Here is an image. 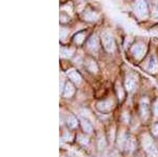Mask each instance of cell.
Masks as SVG:
<instances>
[{
	"label": "cell",
	"instance_id": "4316f807",
	"mask_svg": "<svg viewBox=\"0 0 158 157\" xmlns=\"http://www.w3.org/2000/svg\"><path fill=\"white\" fill-rule=\"evenodd\" d=\"M114 135H115V129H111V131H110V139H111V141L114 140Z\"/></svg>",
	"mask_w": 158,
	"mask_h": 157
},
{
	"label": "cell",
	"instance_id": "8fae6325",
	"mask_svg": "<svg viewBox=\"0 0 158 157\" xmlns=\"http://www.w3.org/2000/svg\"><path fill=\"white\" fill-rule=\"evenodd\" d=\"M124 85H126V89L128 92H133L135 87H136V81H135L134 78L128 76L126 79V82H124Z\"/></svg>",
	"mask_w": 158,
	"mask_h": 157
},
{
	"label": "cell",
	"instance_id": "484cf974",
	"mask_svg": "<svg viewBox=\"0 0 158 157\" xmlns=\"http://www.w3.org/2000/svg\"><path fill=\"white\" fill-rule=\"evenodd\" d=\"M63 139H64V140H67V141H71V140H72V135H71V134H69V133H65L64 135H63Z\"/></svg>",
	"mask_w": 158,
	"mask_h": 157
},
{
	"label": "cell",
	"instance_id": "cb8c5ba5",
	"mask_svg": "<svg viewBox=\"0 0 158 157\" xmlns=\"http://www.w3.org/2000/svg\"><path fill=\"white\" fill-rule=\"evenodd\" d=\"M68 31L65 29H61L60 30V40H65V38H67V36H68Z\"/></svg>",
	"mask_w": 158,
	"mask_h": 157
},
{
	"label": "cell",
	"instance_id": "7a4b0ae2",
	"mask_svg": "<svg viewBox=\"0 0 158 157\" xmlns=\"http://www.w3.org/2000/svg\"><path fill=\"white\" fill-rule=\"evenodd\" d=\"M101 41H102L103 48L106 52L112 53L115 51V41H114V38L110 34H108V33H103L102 36H101Z\"/></svg>",
	"mask_w": 158,
	"mask_h": 157
},
{
	"label": "cell",
	"instance_id": "4fadbf2b",
	"mask_svg": "<svg viewBox=\"0 0 158 157\" xmlns=\"http://www.w3.org/2000/svg\"><path fill=\"white\" fill-rule=\"evenodd\" d=\"M147 69H148V71H149V72H151V73H156L157 72L158 65H157L156 59H155L154 57H152L151 59L149 60V62H148Z\"/></svg>",
	"mask_w": 158,
	"mask_h": 157
},
{
	"label": "cell",
	"instance_id": "e0dca14e",
	"mask_svg": "<svg viewBox=\"0 0 158 157\" xmlns=\"http://www.w3.org/2000/svg\"><path fill=\"white\" fill-rule=\"evenodd\" d=\"M127 149L130 152H134L135 149H136V140H135L134 137H129L128 139V145H127Z\"/></svg>",
	"mask_w": 158,
	"mask_h": 157
},
{
	"label": "cell",
	"instance_id": "d6986e66",
	"mask_svg": "<svg viewBox=\"0 0 158 157\" xmlns=\"http://www.w3.org/2000/svg\"><path fill=\"white\" fill-rule=\"evenodd\" d=\"M85 39V35L83 33H78V34L75 35L74 37V41H75L76 44H81Z\"/></svg>",
	"mask_w": 158,
	"mask_h": 157
},
{
	"label": "cell",
	"instance_id": "3957f363",
	"mask_svg": "<svg viewBox=\"0 0 158 157\" xmlns=\"http://www.w3.org/2000/svg\"><path fill=\"white\" fill-rule=\"evenodd\" d=\"M147 52V48L146 45L141 42H137L132 47V54L134 55V57L137 60H140L141 58H143V56L146 55Z\"/></svg>",
	"mask_w": 158,
	"mask_h": 157
},
{
	"label": "cell",
	"instance_id": "7c38bea8",
	"mask_svg": "<svg viewBox=\"0 0 158 157\" xmlns=\"http://www.w3.org/2000/svg\"><path fill=\"white\" fill-rule=\"evenodd\" d=\"M75 93V88L72 83H67L64 87V91H63V96L64 97H72Z\"/></svg>",
	"mask_w": 158,
	"mask_h": 157
},
{
	"label": "cell",
	"instance_id": "9c48e42d",
	"mask_svg": "<svg viewBox=\"0 0 158 157\" xmlns=\"http://www.w3.org/2000/svg\"><path fill=\"white\" fill-rule=\"evenodd\" d=\"M67 74H68V77L70 78L71 81H73L75 85H80V83H81V80H82V79H81V76L78 74L77 71L70 70Z\"/></svg>",
	"mask_w": 158,
	"mask_h": 157
},
{
	"label": "cell",
	"instance_id": "83f0119b",
	"mask_svg": "<svg viewBox=\"0 0 158 157\" xmlns=\"http://www.w3.org/2000/svg\"><path fill=\"white\" fill-rule=\"evenodd\" d=\"M154 113L155 115L158 116V100H156V102L154 103Z\"/></svg>",
	"mask_w": 158,
	"mask_h": 157
},
{
	"label": "cell",
	"instance_id": "5b68a950",
	"mask_svg": "<svg viewBox=\"0 0 158 157\" xmlns=\"http://www.w3.org/2000/svg\"><path fill=\"white\" fill-rule=\"evenodd\" d=\"M149 100L147 98H142L140 100V115L142 120H147L149 118Z\"/></svg>",
	"mask_w": 158,
	"mask_h": 157
},
{
	"label": "cell",
	"instance_id": "ba28073f",
	"mask_svg": "<svg viewBox=\"0 0 158 157\" xmlns=\"http://www.w3.org/2000/svg\"><path fill=\"white\" fill-rule=\"evenodd\" d=\"M82 17H83V19L86 20V21L93 22L98 19V14L96 12L92 11V10H85L82 14Z\"/></svg>",
	"mask_w": 158,
	"mask_h": 157
},
{
	"label": "cell",
	"instance_id": "5bb4252c",
	"mask_svg": "<svg viewBox=\"0 0 158 157\" xmlns=\"http://www.w3.org/2000/svg\"><path fill=\"white\" fill-rule=\"evenodd\" d=\"M80 123H81V126H82L85 132H86V133L93 132V126H92V125L89 120L85 119V118H80Z\"/></svg>",
	"mask_w": 158,
	"mask_h": 157
},
{
	"label": "cell",
	"instance_id": "30bf717a",
	"mask_svg": "<svg viewBox=\"0 0 158 157\" xmlns=\"http://www.w3.org/2000/svg\"><path fill=\"white\" fill-rule=\"evenodd\" d=\"M141 145H142V148H143L144 151H148L150 148H152L153 146H154V143H153V139L150 135H146L142 136V139H141Z\"/></svg>",
	"mask_w": 158,
	"mask_h": 157
},
{
	"label": "cell",
	"instance_id": "6da1fadb",
	"mask_svg": "<svg viewBox=\"0 0 158 157\" xmlns=\"http://www.w3.org/2000/svg\"><path fill=\"white\" fill-rule=\"evenodd\" d=\"M133 11L138 18L144 19L149 15V9L146 0H135L133 3Z\"/></svg>",
	"mask_w": 158,
	"mask_h": 157
},
{
	"label": "cell",
	"instance_id": "2e32d148",
	"mask_svg": "<svg viewBox=\"0 0 158 157\" xmlns=\"http://www.w3.org/2000/svg\"><path fill=\"white\" fill-rule=\"evenodd\" d=\"M74 50L72 49H67V48H61L60 50V55L63 58H70L73 56Z\"/></svg>",
	"mask_w": 158,
	"mask_h": 157
},
{
	"label": "cell",
	"instance_id": "7402d4cb",
	"mask_svg": "<svg viewBox=\"0 0 158 157\" xmlns=\"http://www.w3.org/2000/svg\"><path fill=\"white\" fill-rule=\"evenodd\" d=\"M77 139H78V143L83 146H86L89 143V138L85 135H78Z\"/></svg>",
	"mask_w": 158,
	"mask_h": 157
},
{
	"label": "cell",
	"instance_id": "277c9868",
	"mask_svg": "<svg viewBox=\"0 0 158 157\" xmlns=\"http://www.w3.org/2000/svg\"><path fill=\"white\" fill-rule=\"evenodd\" d=\"M96 108L98 109L100 112L103 113H108L111 112L114 108V102L112 100H104V101H100L96 105Z\"/></svg>",
	"mask_w": 158,
	"mask_h": 157
},
{
	"label": "cell",
	"instance_id": "ffe728a7",
	"mask_svg": "<svg viewBox=\"0 0 158 157\" xmlns=\"http://www.w3.org/2000/svg\"><path fill=\"white\" fill-rule=\"evenodd\" d=\"M147 156L148 157H158V149L155 146H153L152 148H150L147 151Z\"/></svg>",
	"mask_w": 158,
	"mask_h": 157
},
{
	"label": "cell",
	"instance_id": "d4e9b609",
	"mask_svg": "<svg viewBox=\"0 0 158 157\" xmlns=\"http://www.w3.org/2000/svg\"><path fill=\"white\" fill-rule=\"evenodd\" d=\"M152 134L154 136H158V123H155L152 126Z\"/></svg>",
	"mask_w": 158,
	"mask_h": 157
},
{
	"label": "cell",
	"instance_id": "603a6c76",
	"mask_svg": "<svg viewBox=\"0 0 158 157\" xmlns=\"http://www.w3.org/2000/svg\"><path fill=\"white\" fill-rule=\"evenodd\" d=\"M98 147L100 150H102L104 147H106V139H104L102 135H99L98 137Z\"/></svg>",
	"mask_w": 158,
	"mask_h": 157
},
{
	"label": "cell",
	"instance_id": "52a82bcc",
	"mask_svg": "<svg viewBox=\"0 0 158 157\" xmlns=\"http://www.w3.org/2000/svg\"><path fill=\"white\" fill-rule=\"evenodd\" d=\"M88 47L89 49H90L92 52H97L99 50V47H100V44H99V40L96 35H93L90 39H89L88 41Z\"/></svg>",
	"mask_w": 158,
	"mask_h": 157
},
{
	"label": "cell",
	"instance_id": "ac0fdd59",
	"mask_svg": "<svg viewBox=\"0 0 158 157\" xmlns=\"http://www.w3.org/2000/svg\"><path fill=\"white\" fill-rule=\"evenodd\" d=\"M67 122H68V126H70V128H76V126H78V121L77 119H76L75 117H74L73 115H69L68 116V120H67Z\"/></svg>",
	"mask_w": 158,
	"mask_h": 157
},
{
	"label": "cell",
	"instance_id": "44dd1931",
	"mask_svg": "<svg viewBox=\"0 0 158 157\" xmlns=\"http://www.w3.org/2000/svg\"><path fill=\"white\" fill-rule=\"evenodd\" d=\"M116 92H117V96H118V99L120 100V101L123 100V98H124V92H123L122 88L119 85H116Z\"/></svg>",
	"mask_w": 158,
	"mask_h": 157
},
{
	"label": "cell",
	"instance_id": "8992f818",
	"mask_svg": "<svg viewBox=\"0 0 158 157\" xmlns=\"http://www.w3.org/2000/svg\"><path fill=\"white\" fill-rule=\"evenodd\" d=\"M128 139L129 137L127 136L126 133H120L118 135V138H117V146H118L119 150H124L127 148V145H128Z\"/></svg>",
	"mask_w": 158,
	"mask_h": 157
},
{
	"label": "cell",
	"instance_id": "9a60e30c",
	"mask_svg": "<svg viewBox=\"0 0 158 157\" xmlns=\"http://www.w3.org/2000/svg\"><path fill=\"white\" fill-rule=\"evenodd\" d=\"M86 68H88L89 71H91L92 73H96L98 71V67L96 64V62L92 59H88L86 60Z\"/></svg>",
	"mask_w": 158,
	"mask_h": 157
}]
</instances>
